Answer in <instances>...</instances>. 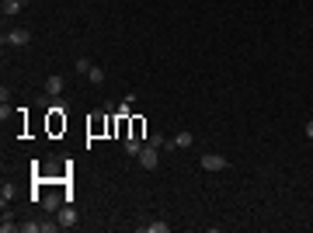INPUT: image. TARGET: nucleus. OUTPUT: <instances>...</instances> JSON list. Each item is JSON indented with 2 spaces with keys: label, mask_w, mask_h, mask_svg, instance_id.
Returning <instances> with one entry per match:
<instances>
[{
  "label": "nucleus",
  "mask_w": 313,
  "mask_h": 233,
  "mask_svg": "<svg viewBox=\"0 0 313 233\" xmlns=\"http://www.w3.org/2000/svg\"><path fill=\"white\" fill-rule=\"evenodd\" d=\"M139 167H146V171H156V167H160V150H156V146H150V143H143V150H139Z\"/></svg>",
  "instance_id": "nucleus-1"
},
{
  "label": "nucleus",
  "mask_w": 313,
  "mask_h": 233,
  "mask_svg": "<svg viewBox=\"0 0 313 233\" xmlns=\"http://www.w3.org/2000/svg\"><path fill=\"white\" fill-rule=\"evenodd\" d=\"M59 129H66V101H63V105L56 101V105L49 108V132H59Z\"/></svg>",
  "instance_id": "nucleus-2"
},
{
  "label": "nucleus",
  "mask_w": 313,
  "mask_h": 233,
  "mask_svg": "<svg viewBox=\"0 0 313 233\" xmlns=\"http://www.w3.org/2000/svg\"><path fill=\"white\" fill-rule=\"evenodd\" d=\"M32 42V32L28 28H11L4 32V46H28Z\"/></svg>",
  "instance_id": "nucleus-3"
},
{
  "label": "nucleus",
  "mask_w": 313,
  "mask_h": 233,
  "mask_svg": "<svg viewBox=\"0 0 313 233\" xmlns=\"http://www.w3.org/2000/svg\"><path fill=\"white\" fill-rule=\"evenodd\" d=\"M226 167H230V160L223 153H206L202 157V171H226Z\"/></svg>",
  "instance_id": "nucleus-4"
},
{
  "label": "nucleus",
  "mask_w": 313,
  "mask_h": 233,
  "mask_svg": "<svg viewBox=\"0 0 313 233\" xmlns=\"http://www.w3.org/2000/svg\"><path fill=\"white\" fill-rule=\"evenodd\" d=\"M70 226H77V209L70 202H63V209H59V230H70Z\"/></svg>",
  "instance_id": "nucleus-5"
},
{
  "label": "nucleus",
  "mask_w": 313,
  "mask_h": 233,
  "mask_svg": "<svg viewBox=\"0 0 313 233\" xmlns=\"http://www.w3.org/2000/svg\"><path fill=\"white\" fill-rule=\"evenodd\" d=\"M46 91H49V98H59L63 94V77L59 73H49L46 77Z\"/></svg>",
  "instance_id": "nucleus-6"
},
{
  "label": "nucleus",
  "mask_w": 313,
  "mask_h": 233,
  "mask_svg": "<svg viewBox=\"0 0 313 233\" xmlns=\"http://www.w3.org/2000/svg\"><path fill=\"white\" fill-rule=\"evenodd\" d=\"M21 7H25L21 0H4V4H0V11H4V18H14V14H18Z\"/></svg>",
  "instance_id": "nucleus-7"
},
{
  "label": "nucleus",
  "mask_w": 313,
  "mask_h": 233,
  "mask_svg": "<svg viewBox=\"0 0 313 233\" xmlns=\"http://www.w3.org/2000/svg\"><path fill=\"white\" fill-rule=\"evenodd\" d=\"M0 230H4V233L18 230V223H14V216H11V209H7V205H4V216H0Z\"/></svg>",
  "instance_id": "nucleus-8"
},
{
  "label": "nucleus",
  "mask_w": 313,
  "mask_h": 233,
  "mask_svg": "<svg viewBox=\"0 0 313 233\" xmlns=\"http://www.w3.org/2000/svg\"><path fill=\"white\" fill-rule=\"evenodd\" d=\"M139 230H146V233H167V230H171V223H160V219H153V223H143Z\"/></svg>",
  "instance_id": "nucleus-9"
},
{
  "label": "nucleus",
  "mask_w": 313,
  "mask_h": 233,
  "mask_svg": "<svg viewBox=\"0 0 313 233\" xmlns=\"http://www.w3.org/2000/svg\"><path fill=\"white\" fill-rule=\"evenodd\" d=\"M171 143H174V146H178V150H188V146H192V143H195V136H192V132H178V136H174V139H171Z\"/></svg>",
  "instance_id": "nucleus-10"
},
{
  "label": "nucleus",
  "mask_w": 313,
  "mask_h": 233,
  "mask_svg": "<svg viewBox=\"0 0 313 233\" xmlns=\"http://www.w3.org/2000/svg\"><path fill=\"white\" fill-rule=\"evenodd\" d=\"M139 150H143V139H136V136H125V153H129V157H139Z\"/></svg>",
  "instance_id": "nucleus-11"
},
{
  "label": "nucleus",
  "mask_w": 313,
  "mask_h": 233,
  "mask_svg": "<svg viewBox=\"0 0 313 233\" xmlns=\"http://www.w3.org/2000/svg\"><path fill=\"white\" fill-rule=\"evenodd\" d=\"M143 132H146V122H143V118H132V122H129V136L143 139Z\"/></svg>",
  "instance_id": "nucleus-12"
},
{
  "label": "nucleus",
  "mask_w": 313,
  "mask_h": 233,
  "mask_svg": "<svg viewBox=\"0 0 313 233\" xmlns=\"http://www.w3.org/2000/svg\"><path fill=\"white\" fill-rule=\"evenodd\" d=\"M11 198H14V184H11V181H4V184H0V205H7Z\"/></svg>",
  "instance_id": "nucleus-13"
},
{
  "label": "nucleus",
  "mask_w": 313,
  "mask_h": 233,
  "mask_svg": "<svg viewBox=\"0 0 313 233\" xmlns=\"http://www.w3.org/2000/svg\"><path fill=\"white\" fill-rule=\"evenodd\" d=\"M73 66H77V73H84V77H87V73H91V66H94V63H91V59H87V56H77V63H73Z\"/></svg>",
  "instance_id": "nucleus-14"
},
{
  "label": "nucleus",
  "mask_w": 313,
  "mask_h": 233,
  "mask_svg": "<svg viewBox=\"0 0 313 233\" xmlns=\"http://www.w3.org/2000/svg\"><path fill=\"white\" fill-rule=\"evenodd\" d=\"M146 143H150V146H156V150H164V146H171V139H164L160 132H153V136H150Z\"/></svg>",
  "instance_id": "nucleus-15"
},
{
  "label": "nucleus",
  "mask_w": 313,
  "mask_h": 233,
  "mask_svg": "<svg viewBox=\"0 0 313 233\" xmlns=\"http://www.w3.org/2000/svg\"><path fill=\"white\" fill-rule=\"evenodd\" d=\"M87 77H91V84H104V70H101V66H91Z\"/></svg>",
  "instance_id": "nucleus-16"
},
{
  "label": "nucleus",
  "mask_w": 313,
  "mask_h": 233,
  "mask_svg": "<svg viewBox=\"0 0 313 233\" xmlns=\"http://www.w3.org/2000/svg\"><path fill=\"white\" fill-rule=\"evenodd\" d=\"M21 230H25V233H42V223L32 219V223H21Z\"/></svg>",
  "instance_id": "nucleus-17"
},
{
  "label": "nucleus",
  "mask_w": 313,
  "mask_h": 233,
  "mask_svg": "<svg viewBox=\"0 0 313 233\" xmlns=\"http://www.w3.org/2000/svg\"><path fill=\"white\" fill-rule=\"evenodd\" d=\"M303 132H306V136H310V139H313V118H310V122H306V125H303Z\"/></svg>",
  "instance_id": "nucleus-18"
}]
</instances>
